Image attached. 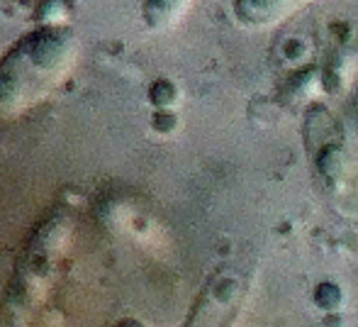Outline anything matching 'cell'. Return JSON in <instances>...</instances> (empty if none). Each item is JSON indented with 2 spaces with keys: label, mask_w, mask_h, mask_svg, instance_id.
Instances as JSON below:
<instances>
[{
  "label": "cell",
  "mask_w": 358,
  "mask_h": 327,
  "mask_svg": "<svg viewBox=\"0 0 358 327\" xmlns=\"http://www.w3.org/2000/svg\"><path fill=\"white\" fill-rule=\"evenodd\" d=\"M195 0H142V18L154 32H166L185 18Z\"/></svg>",
  "instance_id": "4"
},
{
  "label": "cell",
  "mask_w": 358,
  "mask_h": 327,
  "mask_svg": "<svg viewBox=\"0 0 358 327\" xmlns=\"http://www.w3.org/2000/svg\"><path fill=\"white\" fill-rule=\"evenodd\" d=\"M78 42L66 27H39L24 34L0 62V118L44 100L76 64Z\"/></svg>",
  "instance_id": "1"
},
{
  "label": "cell",
  "mask_w": 358,
  "mask_h": 327,
  "mask_svg": "<svg viewBox=\"0 0 358 327\" xmlns=\"http://www.w3.org/2000/svg\"><path fill=\"white\" fill-rule=\"evenodd\" d=\"M249 286L251 276L246 271L234 266L220 269L208 281L185 327H231L246 300Z\"/></svg>",
  "instance_id": "2"
},
{
  "label": "cell",
  "mask_w": 358,
  "mask_h": 327,
  "mask_svg": "<svg viewBox=\"0 0 358 327\" xmlns=\"http://www.w3.org/2000/svg\"><path fill=\"white\" fill-rule=\"evenodd\" d=\"M312 0H231L234 20L246 29H271L305 10Z\"/></svg>",
  "instance_id": "3"
}]
</instances>
